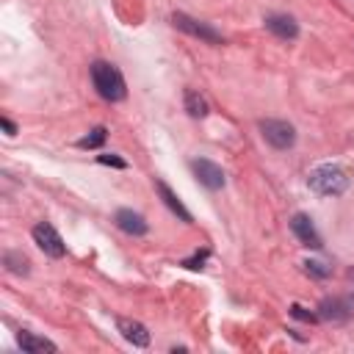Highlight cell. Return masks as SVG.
<instances>
[{
    "label": "cell",
    "instance_id": "cell-1",
    "mask_svg": "<svg viewBox=\"0 0 354 354\" xmlns=\"http://www.w3.org/2000/svg\"><path fill=\"white\" fill-rule=\"evenodd\" d=\"M88 72H91V83H94V88H97V94H100L102 100H108V102L124 100L127 86H124L122 72H119L113 64H108V61H94V64L88 66Z\"/></svg>",
    "mask_w": 354,
    "mask_h": 354
},
{
    "label": "cell",
    "instance_id": "cell-2",
    "mask_svg": "<svg viewBox=\"0 0 354 354\" xmlns=\"http://www.w3.org/2000/svg\"><path fill=\"white\" fill-rule=\"evenodd\" d=\"M307 185L321 196H337V194H343L348 188V174L337 163H321L318 169L310 171Z\"/></svg>",
    "mask_w": 354,
    "mask_h": 354
},
{
    "label": "cell",
    "instance_id": "cell-3",
    "mask_svg": "<svg viewBox=\"0 0 354 354\" xmlns=\"http://www.w3.org/2000/svg\"><path fill=\"white\" fill-rule=\"evenodd\" d=\"M260 133L274 149H290L296 144V127L285 119H263Z\"/></svg>",
    "mask_w": 354,
    "mask_h": 354
},
{
    "label": "cell",
    "instance_id": "cell-4",
    "mask_svg": "<svg viewBox=\"0 0 354 354\" xmlns=\"http://www.w3.org/2000/svg\"><path fill=\"white\" fill-rule=\"evenodd\" d=\"M33 241H36V246H39L47 257H64V254H66V243L61 241V235L55 232V227L47 224V221H39V224L33 227Z\"/></svg>",
    "mask_w": 354,
    "mask_h": 354
},
{
    "label": "cell",
    "instance_id": "cell-5",
    "mask_svg": "<svg viewBox=\"0 0 354 354\" xmlns=\"http://www.w3.org/2000/svg\"><path fill=\"white\" fill-rule=\"evenodd\" d=\"M171 22H174V28H180V30H185V33H191V36L202 39V41H210V44H221V41H224V39H221V33H218V30H213L207 22H199V19H194V17L183 14V11L171 14Z\"/></svg>",
    "mask_w": 354,
    "mask_h": 354
},
{
    "label": "cell",
    "instance_id": "cell-6",
    "mask_svg": "<svg viewBox=\"0 0 354 354\" xmlns=\"http://www.w3.org/2000/svg\"><path fill=\"white\" fill-rule=\"evenodd\" d=\"M191 169H194L196 180H199L205 188H210V191L224 188V171H221L218 163H213V160H207V158H196V160H191Z\"/></svg>",
    "mask_w": 354,
    "mask_h": 354
},
{
    "label": "cell",
    "instance_id": "cell-7",
    "mask_svg": "<svg viewBox=\"0 0 354 354\" xmlns=\"http://www.w3.org/2000/svg\"><path fill=\"white\" fill-rule=\"evenodd\" d=\"M290 230H293V235L301 241V246H307V249H321V235H318V230H315V224H313L310 216L296 213V216L290 218Z\"/></svg>",
    "mask_w": 354,
    "mask_h": 354
},
{
    "label": "cell",
    "instance_id": "cell-8",
    "mask_svg": "<svg viewBox=\"0 0 354 354\" xmlns=\"http://www.w3.org/2000/svg\"><path fill=\"white\" fill-rule=\"evenodd\" d=\"M113 221H116V227H119L122 232H127V235H147V230H149L147 218H144L141 213L130 210V207H119L116 216H113Z\"/></svg>",
    "mask_w": 354,
    "mask_h": 354
},
{
    "label": "cell",
    "instance_id": "cell-9",
    "mask_svg": "<svg viewBox=\"0 0 354 354\" xmlns=\"http://www.w3.org/2000/svg\"><path fill=\"white\" fill-rule=\"evenodd\" d=\"M116 329L122 332V337H124L127 343H133V346H138V348L149 346V332H147V326H144L141 321H133V318H116Z\"/></svg>",
    "mask_w": 354,
    "mask_h": 354
},
{
    "label": "cell",
    "instance_id": "cell-10",
    "mask_svg": "<svg viewBox=\"0 0 354 354\" xmlns=\"http://www.w3.org/2000/svg\"><path fill=\"white\" fill-rule=\"evenodd\" d=\"M266 28H268L274 36H279V39H296V36H299V25H296V19L288 17V14H268V17H266Z\"/></svg>",
    "mask_w": 354,
    "mask_h": 354
},
{
    "label": "cell",
    "instance_id": "cell-11",
    "mask_svg": "<svg viewBox=\"0 0 354 354\" xmlns=\"http://www.w3.org/2000/svg\"><path fill=\"white\" fill-rule=\"evenodd\" d=\"M354 313V301H348V299H324L321 301V313H318V318H332V321H346L348 315Z\"/></svg>",
    "mask_w": 354,
    "mask_h": 354
},
{
    "label": "cell",
    "instance_id": "cell-12",
    "mask_svg": "<svg viewBox=\"0 0 354 354\" xmlns=\"http://www.w3.org/2000/svg\"><path fill=\"white\" fill-rule=\"evenodd\" d=\"M155 188H158L160 199L166 202V207H169V210H171V213L180 218V221H185V224H191V221H194V218H191V213L185 210V205L180 202V196H177V194H174V191H171V188H169L163 180H155Z\"/></svg>",
    "mask_w": 354,
    "mask_h": 354
},
{
    "label": "cell",
    "instance_id": "cell-13",
    "mask_svg": "<svg viewBox=\"0 0 354 354\" xmlns=\"http://www.w3.org/2000/svg\"><path fill=\"white\" fill-rule=\"evenodd\" d=\"M17 343H19V348H22L25 354H44V351H58V346H55L53 340H47V337H39V335H33V332H19V335H17Z\"/></svg>",
    "mask_w": 354,
    "mask_h": 354
},
{
    "label": "cell",
    "instance_id": "cell-14",
    "mask_svg": "<svg viewBox=\"0 0 354 354\" xmlns=\"http://www.w3.org/2000/svg\"><path fill=\"white\" fill-rule=\"evenodd\" d=\"M185 111H188V116H194V119H202V116H207V102H205V97L199 94V91H194V88H188L185 91Z\"/></svg>",
    "mask_w": 354,
    "mask_h": 354
},
{
    "label": "cell",
    "instance_id": "cell-15",
    "mask_svg": "<svg viewBox=\"0 0 354 354\" xmlns=\"http://www.w3.org/2000/svg\"><path fill=\"white\" fill-rule=\"evenodd\" d=\"M3 263H6V268L11 271V274H28L30 271V260L22 254V252H6L3 254Z\"/></svg>",
    "mask_w": 354,
    "mask_h": 354
},
{
    "label": "cell",
    "instance_id": "cell-16",
    "mask_svg": "<svg viewBox=\"0 0 354 354\" xmlns=\"http://www.w3.org/2000/svg\"><path fill=\"white\" fill-rule=\"evenodd\" d=\"M105 138H108V130L100 124V127L88 130V133L77 141V147H80V149H97V147H102V144H105Z\"/></svg>",
    "mask_w": 354,
    "mask_h": 354
},
{
    "label": "cell",
    "instance_id": "cell-17",
    "mask_svg": "<svg viewBox=\"0 0 354 354\" xmlns=\"http://www.w3.org/2000/svg\"><path fill=\"white\" fill-rule=\"evenodd\" d=\"M304 268H307V274H313V277H318V279H324V277H329L332 274V268H326L324 263H318V260H307L304 263Z\"/></svg>",
    "mask_w": 354,
    "mask_h": 354
},
{
    "label": "cell",
    "instance_id": "cell-18",
    "mask_svg": "<svg viewBox=\"0 0 354 354\" xmlns=\"http://www.w3.org/2000/svg\"><path fill=\"white\" fill-rule=\"evenodd\" d=\"M207 257H210V252H207V249H202V252H196L194 257H188V260H183V266H185V268H202Z\"/></svg>",
    "mask_w": 354,
    "mask_h": 354
},
{
    "label": "cell",
    "instance_id": "cell-19",
    "mask_svg": "<svg viewBox=\"0 0 354 354\" xmlns=\"http://www.w3.org/2000/svg\"><path fill=\"white\" fill-rule=\"evenodd\" d=\"M290 315H293V318H299V321H310V324H313V321H318V315H315V313H307L301 304H293V307H290Z\"/></svg>",
    "mask_w": 354,
    "mask_h": 354
},
{
    "label": "cell",
    "instance_id": "cell-20",
    "mask_svg": "<svg viewBox=\"0 0 354 354\" xmlns=\"http://www.w3.org/2000/svg\"><path fill=\"white\" fill-rule=\"evenodd\" d=\"M97 160H100L102 166H113V169H127V163H124L122 158H116V155H97Z\"/></svg>",
    "mask_w": 354,
    "mask_h": 354
},
{
    "label": "cell",
    "instance_id": "cell-21",
    "mask_svg": "<svg viewBox=\"0 0 354 354\" xmlns=\"http://www.w3.org/2000/svg\"><path fill=\"white\" fill-rule=\"evenodd\" d=\"M0 127L6 130V136H17V124H14L8 116H0Z\"/></svg>",
    "mask_w": 354,
    "mask_h": 354
}]
</instances>
